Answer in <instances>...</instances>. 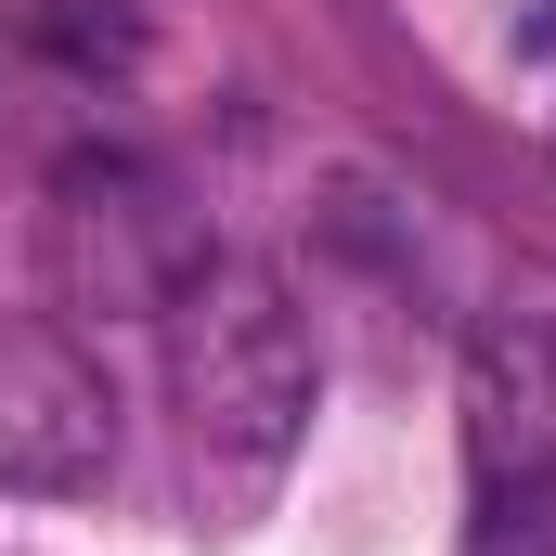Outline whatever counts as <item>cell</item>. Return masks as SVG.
Returning <instances> with one entry per match:
<instances>
[{"instance_id":"obj_1","label":"cell","mask_w":556,"mask_h":556,"mask_svg":"<svg viewBox=\"0 0 556 556\" xmlns=\"http://www.w3.org/2000/svg\"><path fill=\"white\" fill-rule=\"evenodd\" d=\"M168 402H181V505L194 531H247L285 492L324 363L273 260H207L168 311Z\"/></svg>"},{"instance_id":"obj_2","label":"cell","mask_w":556,"mask_h":556,"mask_svg":"<svg viewBox=\"0 0 556 556\" xmlns=\"http://www.w3.org/2000/svg\"><path fill=\"white\" fill-rule=\"evenodd\" d=\"M39 260H52V298L91 324H168L181 285L207 273V220L181 207V181L155 155L78 142L52 168V207H39Z\"/></svg>"},{"instance_id":"obj_3","label":"cell","mask_w":556,"mask_h":556,"mask_svg":"<svg viewBox=\"0 0 556 556\" xmlns=\"http://www.w3.org/2000/svg\"><path fill=\"white\" fill-rule=\"evenodd\" d=\"M104 479H117V376L52 311H0V492L78 505Z\"/></svg>"},{"instance_id":"obj_4","label":"cell","mask_w":556,"mask_h":556,"mask_svg":"<svg viewBox=\"0 0 556 556\" xmlns=\"http://www.w3.org/2000/svg\"><path fill=\"white\" fill-rule=\"evenodd\" d=\"M466 466L479 492H556V298H505L466 337Z\"/></svg>"},{"instance_id":"obj_5","label":"cell","mask_w":556,"mask_h":556,"mask_svg":"<svg viewBox=\"0 0 556 556\" xmlns=\"http://www.w3.org/2000/svg\"><path fill=\"white\" fill-rule=\"evenodd\" d=\"M39 39H52L65 65H130V13H117V0H52Z\"/></svg>"}]
</instances>
